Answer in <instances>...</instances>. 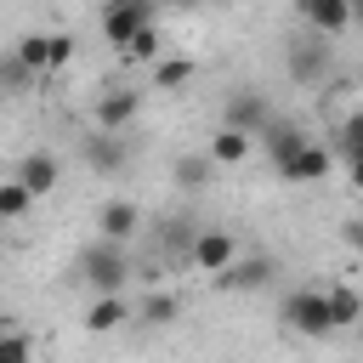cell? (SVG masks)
I'll use <instances>...</instances> for the list:
<instances>
[{"label": "cell", "instance_id": "4fadbf2b", "mask_svg": "<svg viewBox=\"0 0 363 363\" xmlns=\"http://www.w3.org/2000/svg\"><path fill=\"white\" fill-rule=\"evenodd\" d=\"M278 176H284V182H323V176H329V147H318V142L306 136V142H301V153H295Z\"/></svg>", "mask_w": 363, "mask_h": 363}, {"label": "cell", "instance_id": "6da1fadb", "mask_svg": "<svg viewBox=\"0 0 363 363\" xmlns=\"http://www.w3.org/2000/svg\"><path fill=\"white\" fill-rule=\"evenodd\" d=\"M79 272L96 295H119L130 284V244H113V238H91L85 255H79Z\"/></svg>", "mask_w": 363, "mask_h": 363}, {"label": "cell", "instance_id": "277c9868", "mask_svg": "<svg viewBox=\"0 0 363 363\" xmlns=\"http://www.w3.org/2000/svg\"><path fill=\"white\" fill-rule=\"evenodd\" d=\"M233 261H238V244H233L227 227H199V233H193V244H187V267H193V272L221 278Z\"/></svg>", "mask_w": 363, "mask_h": 363}, {"label": "cell", "instance_id": "7c38bea8", "mask_svg": "<svg viewBox=\"0 0 363 363\" xmlns=\"http://www.w3.org/2000/svg\"><path fill=\"white\" fill-rule=\"evenodd\" d=\"M85 164H91L96 176H113V170L125 164V142H119V130H96V136H85Z\"/></svg>", "mask_w": 363, "mask_h": 363}, {"label": "cell", "instance_id": "44dd1931", "mask_svg": "<svg viewBox=\"0 0 363 363\" xmlns=\"http://www.w3.org/2000/svg\"><path fill=\"white\" fill-rule=\"evenodd\" d=\"M329 318H335V329H352V323L363 318V295L346 289V284H335V289H329Z\"/></svg>", "mask_w": 363, "mask_h": 363}, {"label": "cell", "instance_id": "ffe728a7", "mask_svg": "<svg viewBox=\"0 0 363 363\" xmlns=\"http://www.w3.org/2000/svg\"><path fill=\"white\" fill-rule=\"evenodd\" d=\"M11 57L28 62L34 74H51V34H23V40L11 45Z\"/></svg>", "mask_w": 363, "mask_h": 363}, {"label": "cell", "instance_id": "f546056e", "mask_svg": "<svg viewBox=\"0 0 363 363\" xmlns=\"http://www.w3.org/2000/svg\"><path fill=\"white\" fill-rule=\"evenodd\" d=\"M352 23H357V28H363V0H352Z\"/></svg>", "mask_w": 363, "mask_h": 363}, {"label": "cell", "instance_id": "30bf717a", "mask_svg": "<svg viewBox=\"0 0 363 363\" xmlns=\"http://www.w3.org/2000/svg\"><path fill=\"white\" fill-rule=\"evenodd\" d=\"M136 227H142V210H136L130 199H108V204L96 210V238L130 244V238H136Z\"/></svg>", "mask_w": 363, "mask_h": 363}, {"label": "cell", "instance_id": "8992f818", "mask_svg": "<svg viewBox=\"0 0 363 363\" xmlns=\"http://www.w3.org/2000/svg\"><path fill=\"white\" fill-rule=\"evenodd\" d=\"M153 23V0H108V11H102V34L125 51L142 28Z\"/></svg>", "mask_w": 363, "mask_h": 363}, {"label": "cell", "instance_id": "ac0fdd59", "mask_svg": "<svg viewBox=\"0 0 363 363\" xmlns=\"http://www.w3.org/2000/svg\"><path fill=\"white\" fill-rule=\"evenodd\" d=\"M210 176H216V159H210V153H182V159H176V187L204 193V187H210Z\"/></svg>", "mask_w": 363, "mask_h": 363}, {"label": "cell", "instance_id": "d4e9b609", "mask_svg": "<svg viewBox=\"0 0 363 363\" xmlns=\"http://www.w3.org/2000/svg\"><path fill=\"white\" fill-rule=\"evenodd\" d=\"M125 57H130V62H159V28L147 23V28H142V34L125 45Z\"/></svg>", "mask_w": 363, "mask_h": 363}, {"label": "cell", "instance_id": "7402d4cb", "mask_svg": "<svg viewBox=\"0 0 363 363\" xmlns=\"http://www.w3.org/2000/svg\"><path fill=\"white\" fill-rule=\"evenodd\" d=\"M28 210H34V193H28L17 176H6V182H0V221H23Z\"/></svg>", "mask_w": 363, "mask_h": 363}, {"label": "cell", "instance_id": "484cf974", "mask_svg": "<svg viewBox=\"0 0 363 363\" xmlns=\"http://www.w3.org/2000/svg\"><path fill=\"white\" fill-rule=\"evenodd\" d=\"M340 142H346V153H363V108L346 119V130H340Z\"/></svg>", "mask_w": 363, "mask_h": 363}, {"label": "cell", "instance_id": "cb8c5ba5", "mask_svg": "<svg viewBox=\"0 0 363 363\" xmlns=\"http://www.w3.org/2000/svg\"><path fill=\"white\" fill-rule=\"evenodd\" d=\"M0 363H34V340L23 329H0Z\"/></svg>", "mask_w": 363, "mask_h": 363}, {"label": "cell", "instance_id": "5bb4252c", "mask_svg": "<svg viewBox=\"0 0 363 363\" xmlns=\"http://www.w3.org/2000/svg\"><path fill=\"white\" fill-rule=\"evenodd\" d=\"M261 142H267V153H272V170H284V164H289V159L301 153V142H306V136H301V130H295L289 119H267Z\"/></svg>", "mask_w": 363, "mask_h": 363}, {"label": "cell", "instance_id": "d6986e66", "mask_svg": "<svg viewBox=\"0 0 363 363\" xmlns=\"http://www.w3.org/2000/svg\"><path fill=\"white\" fill-rule=\"evenodd\" d=\"M176 318H182V295H164V289L136 306V323H147V329H170Z\"/></svg>", "mask_w": 363, "mask_h": 363}, {"label": "cell", "instance_id": "5b68a950", "mask_svg": "<svg viewBox=\"0 0 363 363\" xmlns=\"http://www.w3.org/2000/svg\"><path fill=\"white\" fill-rule=\"evenodd\" d=\"M136 113H142V91L136 85H108L91 102V125L96 130H125V125H136Z\"/></svg>", "mask_w": 363, "mask_h": 363}, {"label": "cell", "instance_id": "7a4b0ae2", "mask_svg": "<svg viewBox=\"0 0 363 363\" xmlns=\"http://www.w3.org/2000/svg\"><path fill=\"white\" fill-rule=\"evenodd\" d=\"M284 62H289V79H301V85H323L329 74H335V45L323 40V34H295L289 45H284Z\"/></svg>", "mask_w": 363, "mask_h": 363}, {"label": "cell", "instance_id": "2e32d148", "mask_svg": "<svg viewBox=\"0 0 363 363\" xmlns=\"http://www.w3.org/2000/svg\"><path fill=\"white\" fill-rule=\"evenodd\" d=\"M250 142H255V136H244V130L221 125V130L210 136V147H204V153H210L216 164H244V159H250Z\"/></svg>", "mask_w": 363, "mask_h": 363}, {"label": "cell", "instance_id": "9a60e30c", "mask_svg": "<svg viewBox=\"0 0 363 363\" xmlns=\"http://www.w3.org/2000/svg\"><path fill=\"white\" fill-rule=\"evenodd\" d=\"M272 278V261L267 255H250V261H233L221 278H210V284H221V289H261Z\"/></svg>", "mask_w": 363, "mask_h": 363}, {"label": "cell", "instance_id": "f1b7e54d", "mask_svg": "<svg viewBox=\"0 0 363 363\" xmlns=\"http://www.w3.org/2000/svg\"><path fill=\"white\" fill-rule=\"evenodd\" d=\"M352 182L363 187V153H352Z\"/></svg>", "mask_w": 363, "mask_h": 363}, {"label": "cell", "instance_id": "83f0119b", "mask_svg": "<svg viewBox=\"0 0 363 363\" xmlns=\"http://www.w3.org/2000/svg\"><path fill=\"white\" fill-rule=\"evenodd\" d=\"M346 244H352V250L363 255V221H346Z\"/></svg>", "mask_w": 363, "mask_h": 363}, {"label": "cell", "instance_id": "3957f363", "mask_svg": "<svg viewBox=\"0 0 363 363\" xmlns=\"http://www.w3.org/2000/svg\"><path fill=\"white\" fill-rule=\"evenodd\" d=\"M278 318H284V329L289 335H329L335 329V318H329V289H289L284 295V306H278Z\"/></svg>", "mask_w": 363, "mask_h": 363}, {"label": "cell", "instance_id": "ba28073f", "mask_svg": "<svg viewBox=\"0 0 363 363\" xmlns=\"http://www.w3.org/2000/svg\"><path fill=\"white\" fill-rule=\"evenodd\" d=\"M295 11H301V23H306L312 34H323V40H335V34L352 28V0H295Z\"/></svg>", "mask_w": 363, "mask_h": 363}, {"label": "cell", "instance_id": "603a6c76", "mask_svg": "<svg viewBox=\"0 0 363 363\" xmlns=\"http://www.w3.org/2000/svg\"><path fill=\"white\" fill-rule=\"evenodd\" d=\"M193 79V62L187 57H159L153 62V91H176V85H187Z\"/></svg>", "mask_w": 363, "mask_h": 363}, {"label": "cell", "instance_id": "8fae6325", "mask_svg": "<svg viewBox=\"0 0 363 363\" xmlns=\"http://www.w3.org/2000/svg\"><path fill=\"white\" fill-rule=\"evenodd\" d=\"M125 318H136L130 301H125V289H119V295H91V306H85V329H91V335H113Z\"/></svg>", "mask_w": 363, "mask_h": 363}, {"label": "cell", "instance_id": "e0dca14e", "mask_svg": "<svg viewBox=\"0 0 363 363\" xmlns=\"http://www.w3.org/2000/svg\"><path fill=\"white\" fill-rule=\"evenodd\" d=\"M40 79H45V74H34L28 62H17V57H0V102H11V96H28Z\"/></svg>", "mask_w": 363, "mask_h": 363}, {"label": "cell", "instance_id": "4316f807", "mask_svg": "<svg viewBox=\"0 0 363 363\" xmlns=\"http://www.w3.org/2000/svg\"><path fill=\"white\" fill-rule=\"evenodd\" d=\"M68 57H74V40H68V34H51V74H57Z\"/></svg>", "mask_w": 363, "mask_h": 363}, {"label": "cell", "instance_id": "9c48e42d", "mask_svg": "<svg viewBox=\"0 0 363 363\" xmlns=\"http://www.w3.org/2000/svg\"><path fill=\"white\" fill-rule=\"evenodd\" d=\"M11 176H17V182H23L28 193H34V199H45V193H51V187L62 182V159H57V153H23Z\"/></svg>", "mask_w": 363, "mask_h": 363}, {"label": "cell", "instance_id": "52a82bcc", "mask_svg": "<svg viewBox=\"0 0 363 363\" xmlns=\"http://www.w3.org/2000/svg\"><path fill=\"white\" fill-rule=\"evenodd\" d=\"M267 119H272V108L261 102V91H233L227 96V108H221V125H233V130H244V136H261L267 130Z\"/></svg>", "mask_w": 363, "mask_h": 363}]
</instances>
